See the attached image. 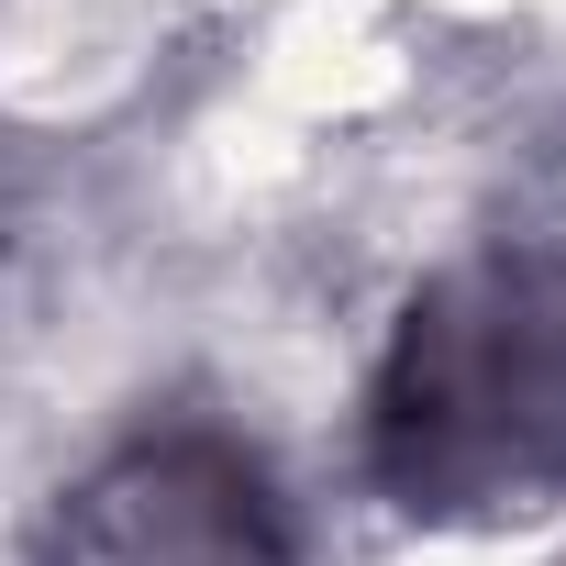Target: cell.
Returning <instances> with one entry per match:
<instances>
[{
  "instance_id": "1",
  "label": "cell",
  "mask_w": 566,
  "mask_h": 566,
  "mask_svg": "<svg viewBox=\"0 0 566 566\" xmlns=\"http://www.w3.org/2000/svg\"><path fill=\"white\" fill-rule=\"evenodd\" d=\"M367 467L411 522H511L566 489V255L489 244L411 290L367 389Z\"/></svg>"
},
{
  "instance_id": "2",
  "label": "cell",
  "mask_w": 566,
  "mask_h": 566,
  "mask_svg": "<svg viewBox=\"0 0 566 566\" xmlns=\"http://www.w3.org/2000/svg\"><path fill=\"white\" fill-rule=\"evenodd\" d=\"M45 566H301L277 478L233 433H145L67 489L45 522Z\"/></svg>"
}]
</instances>
